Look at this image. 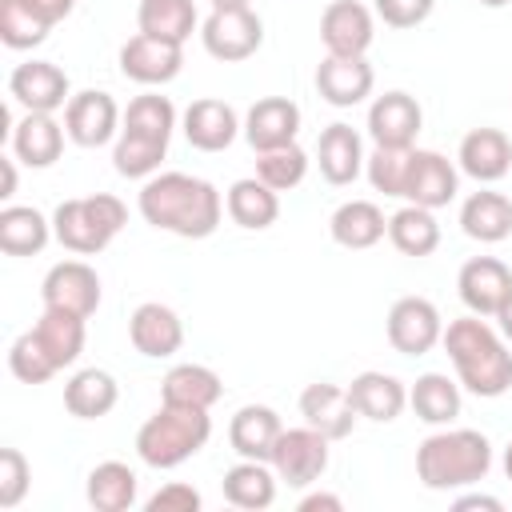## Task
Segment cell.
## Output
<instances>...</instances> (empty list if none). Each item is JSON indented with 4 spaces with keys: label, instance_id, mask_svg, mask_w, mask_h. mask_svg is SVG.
Here are the masks:
<instances>
[{
    "label": "cell",
    "instance_id": "cell-1",
    "mask_svg": "<svg viewBox=\"0 0 512 512\" xmlns=\"http://www.w3.org/2000/svg\"><path fill=\"white\" fill-rule=\"evenodd\" d=\"M140 216L160 228V232H172V236H184V240H204L220 228V212H224V200L220 192L200 180V176H188V172H160V176H148L144 188H140Z\"/></svg>",
    "mask_w": 512,
    "mask_h": 512
},
{
    "label": "cell",
    "instance_id": "cell-2",
    "mask_svg": "<svg viewBox=\"0 0 512 512\" xmlns=\"http://www.w3.org/2000/svg\"><path fill=\"white\" fill-rule=\"evenodd\" d=\"M452 368H456V380L472 392V396H484V400H496L512 388V352L504 344V336L484 320V316H460L444 328L440 336Z\"/></svg>",
    "mask_w": 512,
    "mask_h": 512
},
{
    "label": "cell",
    "instance_id": "cell-3",
    "mask_svg": "<svg viewBox=\"0 0 512 512\" xmlns=\"http://www.w3.org/2000/svg\"><path fill=\"white\" fill-rule=\"evenodd\" d=\"M488 468H492V444L476 428H444L420 440L416 448V476L432 492L480 484Z\"/></svg>",
    "mask_w": 512,
    "mask_h": 512
},
{
    "label": "cell",
    "instance_id": "cell-4",
    "mask_svg": "<svg viewBox=\"0 0 512 512\" xmlns=\"http://www.w3.org/2000/svg\"><path fill=\"white\" fill-rule=\"evenodd\" d=\"M212 436V416L208 408H176L160 404L136 432V456L148 468H180L192 460Z\"/></svg>",
    "mask_w": 512,
    "mask_h": 512
},
{
    "label": "cell",
    "instance_id": "cell-5",
    "mask_svg": "<svg viewBox=\"0 0 512 512\" xmlns=\"http://www.w3.org/2000/svg\"><path fill=\"white\" fill-rule=\"evenodd\" d=\"M128 224V208L108 196V192H96V196H76V200H60L56 212H52V232L56 240L76 252V256H96L104 252L116 232Z\"/></svg>",
    "mask_w": 512,
    "mask_h": 512
},
{
    "label": "cell",
    "instance_id": "cell-6",
    "mask_svg": "<svg viewBox=\"0 0 512 512\" xmlns=\"http://www.w3.org/2000/svg\"><path fill=\"white\" fill-rule=\"evenodd\" d=\"M200 40L212 60L240 64L264 44V24L252 8H212V16L200 24Z\"/></svg>",
    "mask_w": 512,
    "mask_h": 512
},
{
    "label": "cell",
    "instance_id": "cell-7",
    "mask_svg": "<svg viewBox=\"0 0 512 512\" xmlns=\"http://www.w3.org/2000/svg\"><path fill=\"white\" fill-rule=\"evenodd\" d=\"M328 436L324 432H316L312 424H304V428H284L280 432V440H276V448H272V468H276V476L288 484V488H308V484H316L320 476H324V468H328Z\"/></svg>",
    "mask_w": 512,
    "mask_h": 512
},
{
    "label": "cell",
    "instance_id": "cell-8",
    "mask_svg": "<svg viewBox=\"0 0 512 512\" xmlns=\"http://www.w3.org/2000/svg\"><path fill=\"white\" fill-rule=\"evenodd\" d=\"M440 336H444V320H440L432 300L400 296L388 308V344L400 356H424V352H432L440 344Z\"/></svg>",
    "mask_w": 512,
    "mask_h": 512
},
{
    "label": "cell",
    "instance_id": "cell-9",
    "mask_svg": "<svg viewBox=\"0 0 512 512\" xmlns=\"http://www.w3.org/2000/svg\"><path fill=\"white\" fill-rule=\"evenodd\" d=\"M40 296H44V308H60V312L88 320L100 308V276L84 260H60L48 268Z\"/></svg>",
    "mask_w": 512,
    "mask_h": 512
},
{
    "label": "cell",
    "instance_id": "cell-10",
    "mask_svg": "<svg viewBox=\"0 0 512 512\" xmlns=\"http://www.w3.org/2000/svg\"><path fill=\"white\" fill-rule=\"evenodd\" d=\"M180 68H184V44H172V40L136 32V36L120 48V72H124L132 84L156 88V84L176 80Z\"/></svg>",
    "mask_w": 512,
    "mask_h": 512
},
{
    "label": "cell",
    "instance_id": "cell-11",
    "mask_svg": "<svg viewBox=\"0 0 512 512\" xmlns=\"http://www.w3.org/2000/svg\"><path fill=\"white\" fill-rule=\"evenodd\" d=\"M64 132L80 148L108 144L112 136H120V108H116V100L108 92H100V88L76 92L68 100V108H64Z\"/></svg>",
    "mask_w": 512,
    "mask_h": 512
},
{
    "label": "cell",
    "instance_id": "cell-12",
    "mask_svg": "<svg viewBox=\"0 0 512 512\" xmlns=\"http://www.w3.org/2000/svg\"><path fill=\"white\" fill-rule=\"evenodd\" d=\"M460 300L476 316H496L512 296V268L496 256H472L456 276Z\"/></svg>",
    "mask_w": 512,
    "mask_h": 512
},
{
    "label": "cell",
    "instance_id": "cell-13",
    "mask_svg": "<svg viewBox=\"0 0 512 512\" xmlns=\"http://www.w3.org/2000/svg\"><path fill=\"white\" fill-rule=\"evenodd\" d=\"M8 96L16 104H24L28 112H56V108H68L72 88H68L64 68H56L52 60H28V64L12 68Z\"/></svg>",
    "mask_w": 512,
    "mask_h": 512
},
{
    "label": "cell",
    "instance_id": "cell-14",
    "mask_svg": "<svg viewBox=\"0 0 512 512\" xmlns=\"http://www.w3.org/2000/svg\"><path fill=\"white\" fill-rule=\"evenodd\" d=\"M460 192V176L456 168L432 152V148H412L408 156V176H404V200L408 204H420V208H444L448 200H456Z\"/></svg>",
    "mask_w": 512,
    "mask_h": 512
},
{
    "label": "cell",
    "instance_id": "cell-15",
    "mask_svg": "<svg viewBox=\"0 0 512 512\" xmlns=\"http://www.w3.org/2000/svg\"><path fill=\"white\" fill-rule=\"evenodd\" d=\"M424 112L408 92H384L368 108V136L380 148H416Z\"/></svg>",
    "mask_w": 512,
    "mask_h": 512
},
{
    "label": "cell",
    "instance_id": "cell-16",
    "mask_svg": "<svg viewBox=\"0 0 512 512\" xmlns=\"http://www.w3.org/2000/svg\"><path fill=\"white\" fill-rule=\"evenodd\" d=\"M376 24L360 0H332L320 16V40L328 56H364L372 48Z\"/></svg>",
    "mask_w": 512,
    "mask_h": 512
},
{
    "label": "cell",
    "instance_id": "cell-17",
    "mask_svg": "<svg viewBox=\"0 0 512 512\" xmlns=\"http://www.w3.org/2000/svg\"><path fill=\"white\" fill-rule=\"evenodd\" d=\"M376 72L364 56H324L316 64V92L332 104V108H352L364 96H372Z\"/></svg>",
    "mask_w": 512,
    "mask_h": 512
},
{
    "label": "cell",
    "instance_id": "cell-18",
    "mask_svg": "<svg viewBox=\"0 0 512 512\" xmlns=\"http://www.w3.org/2000/svg\"><path fill=\"white\" fill-rule=\"evenodd\" d=\"M296 132H300V108L288 96H264L244 116V140L252 144V152L296 144Z\"/></svg>",
    "mask_w": 512,
    "mask_h": 512
},
{
    "label": "cell",
    "instance_id": "cell-19",
    "mask_svg": "<svg viewBox=\"0 0 512 512\" xmlns=\"http://www.w3.org/2000/svg\"><path fill=\"white\" fill-rule=\"evenodd\" d=\"M300 416H304V424H312L328 440H344V436H352L360 412H356L348 388L320 380V384H308L300 392Z\"/></svg>",
    "mask_w": 512,
    "mask_h": 512
},
{
    "label": "cell",
    "instance_id": "cell-20",
    "mask_svg": "<svg viewBox=\"0 0 512 512\" xmlns=\"http://www.w3.org/2000/svg\"><path fill=\"white\" fill-rule=\"evenodd\" d=\"M128 340H132V348H136L140 356L164 360V356L180 352V344H184V324H180V316H176L168 304L148 300V304H140V308L132 312V320H128Z\"/></svg>",
    "mask_w": 512,
    "mask_h": 512
},
{
    "label": "cell",
    "instance_id": "cell-21",
    "mask_svg": "<svg viewBox=\"0 0 512 512\" xmlns=\"http://www.w3.org/2000/svg\"><path fill=\"white\" fill-rule=\"evenodd\" d=\"M456 160H460V172L472 176L476 184H496L512 168V140L500 128H472L460 140Z\"/></svg>",
    "mask_w": 512,
    "mask_h": 512
},
{
    "label": "cell",
    "instance_id": "cell-22",
    "mask_svg": "<svg viewBox=\"0 0 512 512\" xmlns=\"http://www.w3.org/2000/svg\"><path fill=\"white\" fill-rule=\"evenodd\" d=\"M240 128H244V124H240L236 108L224 104V100H212V96L192 100L188 112H184V136H188V144L200 148V152H224V148L236 140Z\"/></svg>",
    "mask_w": 512,
    "mask_h": 512
},
{
    "label": "cell",
    "instance_id": "cell-23",
    "mask_svg": "<svg viewBox=\"0 0 512 512\" xmlns=\"http://www.w3.org/2000/svg\"><path fill=\"white\" fill-rule=\"evenodd\" d=\"M316 160H320V176L328 180V184H336V188H344V184H352L360 172H364V140H360V132L352 128V124H328L324 132H320V144H316Z\"/></svg>",
    "mask_w": 512,
    "mask_h": 512
},
{
    "label": "cell",
    "instance_id": "cell-24",
    "mask_svg": "<svg viewBox=\"0 0 512 512\" xmlns=\"http://www.w3.org/2000/svg\"><path fill=\"white\" fill-rule=\"evenodd\" d=\"M64 124L52 120V112H28L20 124H12V156L28 168H52L64 152Z\"/></svg>",
    "mask_w": 512,
    "mask_h": 512
},
{
    "label": "cell",
    "instance_id": "cell-25",
    "mask_svg": "<svg viewBox=\"0 0 512 512\" xmlns=\"http://www.w3.org/2000/svg\"><path fill=\"white\" fill-rule=\"evenodd\" d=\"M280 432H284V424H280L276 408L244 404L228 424V444L240 460H272V448H276Z\"/></svg>",
    "mask_w": 512,
    "mask_h": 512
},
{
    "label": "cell",
    "instance_id": "cell-26",
    "mask_svg": "<svg viewBox=\"0 0 512 512\" xmlns=\"http://www.w3.org/2000/svg\"><path fill=\"white\" fill-rule=\"evenodd\" d=\"M348 396H352L356 412L364 420H376V424L396 420L404 412V404H408V388L396 376H388V372H360L348 384Z\"/></svg>",
    "mask_w": 512,
    "mask_h": 512
},
{
    "label": "cell",
    "instance_id": "cell-27",
    "mask_svg": "<svg viewBox=\"0 0 512 512\" xmlns=\"http://www.w3.org/2000/svg\"><path fill=\"white\" fill-rule=\"evenodd\" d=\"M276 468H268V460H240L224 472L220 488H224V500L232 508H248V512H260V508H272L276 500Z\"/></svg>",
    "mask_w": 512,
    "mask_h": 512
},
{
    "label": "cell",
    "instance_id": "cell-28",
    "mask_svg": "<svg viewBox=\"0 0 512 512\" xmlns=\"http://www.w3.org/2000/svg\"><path fill=\"white\" fill-rule=\"evenodd\" d=\"M224 208L232 216V224L248 228V232H264L276 224L280 216V196L276 188H268L260 176H248V180H236L224 196Z\"/></svg>",
    "mask_w": 512,
    "mask_h": 512
},
{
    "label": "cell",
    "instance_id": "cell-29",
    "mask_svg": "<svg viewBox=\"0 0 512 512\" xmlns=\"http://www.w3.org/2000/svg\"><path fill=\"white\" fill-rule=\"evenodd\" d=\"M328 232H332V240H336L340 248L360 252V248H372V244L384 240L388 220H384V212H380L372 200H344V204L332 212Z\"/></svg>",
    "mask_w": 512,
    "mask_h": 512
},
{
    "label": "cell",
    "instance_id": "cell-30",
    "mask_svg": "<svg viewBox=\"0 0 512 512\" xmlns=\"http://www.w3.org/2000/svg\"><path fill=\"white\" fill-rule=\"evenodd\" d=\"M224 396V384L212 368L204 364H176L168 368V376L160 380V404H176V408H212Z\"/></svg>",
    "mask_w": 512,
    "mask_h": 512
},
{
    "label": "cell",
    "instance_id": "cell-31",
    "mask_svg": "<svg viewBox=\"0 0 512 512\" xmlns=\"http://www.w3.org/2000/svg\"><path fill=\"white\" fill-rule=\"evenodd\" d=\"M460 228L464 236L480 244H500L512 236V200L500 192H472L460 204Z\"/></svg>",
    "mask_w": 512,
    "mask_h": 512
},
{
    "label": "cell",
    "instance_id": "cell-32",
    "mask_svg": "<svg viewBox=\"0 0 512 512\" xmlns=\"http://www.w3.org/2000/svg\"><path fill=\"white\" fill-rule=\"evenodd\" d=\"M52 220L36 212L32 204H8L0 208V252L8 256H36L52 240Z\"/></svg>",
    "mask_w": 512,
    "mask_h": 512
},
{
    "label": "cell",
    "instance_id": "cell-33",
    "mask_svg": "<svg viewBox=\"0 0 512 512\" xmlns=\"http://www.w3.org/2000/svg\"><path fill=\"white\" fill-rule=\"evenodd\" d=\"M120 388L104 368H80L68 384H64V408L80 420H100L116 408Z\"/></svg>",
    "mask_w": 512,
    "mask_h": 512
},
{
    "label": "cell",
    "instance_id": "cell-34",
    "mask_svg": "<svg viewBox=\"0 0 512 512\" xmlns=\"http://www.w3.org/2000/svg\"><path fill=\"white\" fill-rule=\"evenodd\" d=\"M388 240L396 244V252L420 260V256H432L440 248V224H436L432 208L404 204L400 212L388 216Z\"/></svg>",
    "mask_w": 512,
    "mask_h": 512
},
{
    "label": "cell",
    "instance_id": "cell-35",
    "mask_svg": "<svg viewBox=\"0 0 512 512\" xmlns=\"http://www.w3.org/2000/svg\"><path fill=\"white\" fill-rule=\"evenodd\" d=\"M36 340L44 344V352L52 356L56 368H72L84 352V316L60 312V308H44V316L36 320Z\"/></svg>",
    "mask_w": 512,
    "mask_h": 512
},
{
    "label": "cell",
    "instance_id": "cell-36",
    "mask_svg": "<svg viewBox=\"0 0 512 512\" xmlns=\"http://www.w3.org/2000/svg\"><path fill=\"white\" fill-rule=\"evenodd\" d=\"M408 404H412L416 420H424V424H452L460 416V384L448 380L444 372H424V376H416Z\"/></svg>",
    "mask_w": 512,
    "mask_h": 512
},
{
    "label": "cell",
    "instance_id": "cell-37",
    "mask_svg": "<svg viewBox=\"0 0 512 512\" xmlns=\"http://www.w3.org/2000/svg\"><path fill=\"white\" fill-rule=\"evenodd\" d=\"M136 472L120 460H104L88 472V504L96 512H128L136 504Z\"/></svg>",
    "mask_w": 512,
    "mask_h": 512
},
{
    "label": "cell",
    "instance_id": "cell-38",
    "mask_svg": "<svg viewBox=\"0 0 512 512\" xmlns=\"http://www.w3.org/2000/svg\"><path fill=\"white\" fill-rule=\"evenodd\" d=\"M136 24H140V32H148V36L184 44V40L196 32L200 20H196V4H192V0H140Z\"/></svg>",
    "mask_w": 512,
    "mask_h": 512
},
{
    "label": "cell",
    "instance_id": "cell-39",
    "mask_svg": "<svg viewBox=\"0 0 512 512\" xmlns=\"http://www.w3.org/2000/svg\"><path fill=\"white\" fill-rule=\"evenodd\" d=\"M52 32V20L36 0H0V40L16 52L44 44Z\"/></svg>",
    "mask_w": 512,
    "mask_h": 512
},
{
    "label": "cell",
    "instance_id": "cell-40",
    "mask_svg": "<svg viewBox=\"0 0 512 512\" xmlns=\"http://www.w3.org/2000/svg\"><path fill=\"white\" fill-rule=\"evenodd\" d=\"M172 128H176V108H172V100H168V96H156V92H144V96H136V100L128 104L120 132H132V136L168 144V140H172Z\"/></svg>",
    "mask_w": 512,
    "mask_h": 512
},
{
    "label": "cell",
    "instance_id": "cell-41",
    "mask_svg": "<svg viewBox=\"0 0 512 512\" xmlns=\"http://www.w3.org/2000/svg\"><path fill=\"white\" fill-rule=\"evenodd\" d=\"M164 156H168V144H156V140H144V136H132V132H120L116 136V148H112V164L128 180L156 176V168H160Z\"/></svg>",
    "mask_w": 512,
    "mask_h": 512
},
{
    "label": "cell",
    "instance_id": "cell-42",
    "mask_svg": "<svg viewBox=\"0 0 512 512\" xmlns=\"http://www.w3.org/2000/svg\"><path fill=\"white\" fill-rule=\"evenodd\" d=\"M256 176L276 188V192H288L296 188L304 176H308V152L300 144H284V148H272V152H256Z\"/></svg>",
    "mask_w": 512,
    "mask_h": 512
},
{
    "label": "cell",
    "instance_id": "cell-43",
    "mask_svg": "<svg viewBox=\"0 0 512 512\" xmlns=\"http://www.w3.org/2000/svg\"><path fill=\"white\" fill-rule=\"evenodd\" d=\"M408 156L412 148H372V156L364 160V172H368V184L384 196H400L404 200V176H408Z\"/></svg>",
    "mask_w": 512,
    "mask_h": 512
},
{
    "label": "cell",
    "instance_id": "cell-44",
    "mask_svg": "<svg viewBox=\"0 0 512 512\" xmlns=\"http://www.w3.org/2000/svg\"><path fill=\"white\" fill-rule=\"evenodd\" d=\"M8 368H12V376L24 380V384H44V380H52V376L60 372V368L52 364V356L44 352V344L36 340V332H24V336L12 340V348H8Z\"/></svg>",
    "mask_w": 512,
    "mask_h": 512
},
{
    "label": "cell",
    "instance_id": "cell-45",
    "mask_svg": "<svg viewBox=\"0 0 512 512\" xmlns=\"http://www.w3.org/2000/svg\"><path fill=\"white\" fill-rule=\"evenodd\" d=\"M32 468L20 448H0V508H16L28 496Z\"/></svg>",
    "mask_w": 512,
    "mask_h": 512
},
{
    "label": "cell",
    "instance_id": "cell-46",
    "mask_svg": "<svg viewBox=\"0 0 512 512\" xmlns=\"http://www.w3.org/2000/svg\"><path fill=\"white\" fill-rule=\"evenodd\" d=\"M436 0H376V16L388 28H416L432 16Z\"/></svg>",
    "mask_w": 512,
    "mask_h": 512
},
{
    "label": "cell",
    "instance_id": "cell-47",
    "mask_svg": "<svg viewBox=\"0 0 512 512\" xmlns=\"http://www.w3.org/2000/svg\"><path fill=\"white\" fill-rule=\"evenodd\" d=\"M144 508H148V512H200V492H196L192 484L172 480V484H164L156 496H148Z\"/></svg>",
    "mask_w": 512,
    "mask_h": 512
},
{
    "label": "cell",
    "instance_id": "cell-48",
    "mask_svg": "<svg viewBox=\"0 0 512 512\" xmlns=\"http://www.w3.org/2000/svg\"><path fill=\"white\" fill-rule=\"evenodd\" d=\"M340 508H344V500L332 492H308L300 500V512H340Z\"/></svg>",
    "mask_w": 512,
    "mask_h": 512
},
{
    "label": "cell",
    "instance_id": "cell-49",
    "mask_svg": "<svg viewBox=\"0 0 512 512\" xmlns=\"http://www.w3.org/2000/svg\"><path fill=\"white\" fill-rule=\"evenodd\" d=\"M452 508H488V512H500L504 504H500V496H484V492H468V496H456L452 500Z\"/></svg>",
    "mask_w": 512,
    "mask_h": 512
},
{
    "label": "cell",
    "instance_id": "cell-50",
    "mask_svg": "<svg viewBox=\"0 0 512 512\" xmlns=\"http://www.w3.org/2000/svg\"><path fill=\"white\" fill-rule=\"evenodd\" d=\"M36 4L44 8V16H48L52 24H60V20H64V16L76 8V0H36Z\"/></svg>",
    "mask_w": 512,
    "mask_h": 512
},
{
    "label": "cell",
    "instance_id": "cell-51",
    "mask_svg": "<svg viewBox=\"0 0 512 512\" xmlns=\"http://www.w3.org/2000/svg\"><path fill=\"white\" fill-rule=\"evenodd\" d=\"M0 168H4V184H0V200H8L16 192V164L8 156H0Z\"/></svg>",
    "mask_w": 512,
    "mask_h": 512
},
{
    "label": "cell",
    "instance_id": "cell-52",
    "mask_svg": "<svg viewBox=\"0 0 512 512\" xmlns=\"http://www.w3.org/2000/svg\"><path fill=\"white\" fill-rule=\"evenodd\" d=\"M496 320H500V336L512 344V296H508V304L496 312Z\"/></svg>",
    "mask_w": 512,
    "mask_h": 512
},
{
    "label": "cell",
    "instance_id": "cell-53",
    "mask_svg": "<svg viewBox=\"0 0 512 512\" xmlns=\"http://www.w3.org/2000/svg\"><path fill=\"white\" fill-rule=\"evenodd\" d=\"M212 8H248V0H208Z\"/></svg>",
    "mask_w": 512,
    "mask_h": 512
},
{
    "label": "cell",
    "instance_id": "cell-54",
    "mask_svg": "<svg viewBox=\"0 0 512 512\" xmlns=\"http://www.w3.org/2000/svg\"><path fill=\"white\" fill-rule=\"evenodd\" d=\"M504 476H508V480H512V444H508V448H504Z\"/></svg>",
    "mask_w": 512,
    "mask_h": 512
},
{
    "label": "cell",
    "instance_id": "cell-55",
    "mask_svg": "<svg viewBox=\"0 0 512 512\" xmlns=\"http://www.w3.org/2000/svg\"><path fill=\"white\" fill-rule=\"evenodd\" d=\"M484 8H504V4H512V0H480Z\"/></svg>",
    "mask_w": 512,
    "mask_h": 512
}]
</instances>
